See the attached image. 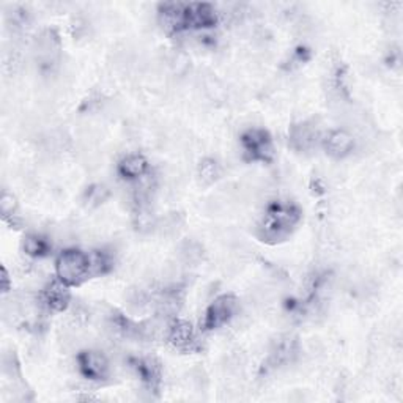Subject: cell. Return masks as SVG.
Segmentation results:
<instances>
[{
	"mask_svg": "<svg viewBox=\"0 0 403 403\" xmlns=\"http://www.w3.org/2000/svg\"><path fill=\"white\" fill-rule=\"evenodd\" d=\"M299 222V211L291 203L277 202L267 210L259 224V235L268 243L287 238Z\"/></svg>",
	"mask_w": 403,
	"mask_h": 403,
	"instance_id": "6da1fadb",
	"label": "cell"
},
{
	"mask_svg": "<svg viewBox=\"0 0 403 403\" xmlns=\"http://www.w3.org/2000/svg\"><path fill=\"white\" fill-rule=\"evenodd\" d=\"M55 271L58 281L65 285H80L93 274L90 255L77 249H67L55 262Z\"/></svg>",
	"mask_w": 403,
	"mask_h": 403,
	"instance_id": "7a4b0ae2",
	"label": "cell"
},
{
	"mask_svg": "<svg viewBox=\"0 0 403 403\" xmlns=\"http://www.w3.org/2000/svg\"><path fill=\"white\" fill-rule=\"evenodd\" d=\"M245 153L252 161H271L274 156L273 141L263 129H249L241 137Z\"/></svg>",
	"mask_w": 403,
	"mask_h": 403,
	"instance_id": "3957f363",
	"label": "cell"
},
{
	"mask_svg": "<svg viewBox=\"0 0 403 403\" xmlns=\"http://www.w3.org/2000/svg\"><path fill=\"white\" fill-rule=\"evenodd\" d=\"M237 298L233 295H222L216 298L213 303L205 312L203 328L205 329H216L224 326L237 311Z\"/></svg>",
	"mask_w": 403,
	"mask_h": 403,
	"instance_id": "277c9868",
	"label": "cell"
},
{
	"mask_svg": "<svg viewBox=\"0 0 403 403\" xmlns=\"http://www.w3.org/2000/svg\"><path fill=\"white\" fill-rule=\"evenodd\" d=\"M217 23V14L208 4L183 5V28H208Z\"/></svg>",
	"mask_w": 403,
	"mask_h": 403,
	"instance_id": "5b68a950",
	"label": "cell"
},
{
	"mask_svg": "<svg viewBox=\"0 0 403 403\" xmlns=\"http://www.w3.org/2000/svg\"><path fill=\"white\" fill-rule=\"evenodd\" d=\"M79 369L85 378L101 381L109 375V361L100 351H84L79 355Z\"/></svg>",
	"mask_w": 403,
	"mask_h": 403,
	"instance_id": "8992f818",
	"label": "cell"
},
{
	"mask_svg": "<svg viewBox=\"0 0 403 403\" xmlns=\"http://www.w3.org/2000/svg\"><path fill=\"white\" fill-rule=\"evenodd\" d=\"M355 149V139L345 129H334L325 139V150L333 158H345Z\"/></svg>",
	"mask_w": 403,
	"mask_h": 403,
	"instance_id": "52a82bcc",
	"label": "cell"
},
{
	"mask_svg": "<svg viewBox=\"0 0 403 403\" xmlns=\"http://www.w3.org/2000/svg\"><path fill=\"white\" fill-rule=\"evenodd\" d=\"M168 342L180 351H190L195 348L197 337L193 326L188 321H175L168 329Z\"/></svg>",
	"mask_w": 403,
	"mask_h": 403,
	"instance_id": "ba28073f",
	"label": "cell"
},
{
	"mask_svg": "<svg viewBox=\"0 0 403 403\" xmlns=\"http://www.w3.org/2000/svg\"><path fill=\"white\" fill-rule=\"evenodd\" d=\"M41 301L49 311L62 312L70 304V291L68 285H65L62 281L49 284L41 295Z\"/></svg>",
	"mask_w": 403,
	"mask_h": 403,
	"instance_id": "9c48e42d",
	"label": "cell"
},
{
	"mask_svg": "<svg viewBox=\"0 0 403 403\" xmlns=\"http://www.w3.org/2000/svg\"><path fill=\"white\" fill-rule=\"evenodd\" d=\"M318 129L312 123H299L295 124L290 131V144L295 150L306 151L311 150L318 141Z\"/></svg>",
	"mask_w": 403,
	"mask_h": 403,
	"instance_id": "30bf717a",
	"label": "cell"
},
{
	"mask_svg": "<svg viewBox=\"0 0 403 403\" xmlns=\"http://www.w3.org/2000/svg\"><path fill=\"white\" fill-rule=\"evenodd\" d=\"M134 369L145 386H149L153 391L158 389V386L161 383V365L156 359L153 358L137 359Z\"/></svg>",
	"mask_w": 403,
	"mask_h": 403,
	"instance_id": "8fae6325",
	"label": "cell"
},
{
	"mask_svg": "<svg viewBox=\"0 0 403 403\" xmlns=\"http://www.w3.org/2000/svg\"><path fill=\"white\" fill-rule=\"evenodd\" d=\"M35 49L41 60L49 63L54 60L58 54V50H60V41H58L57 35L53 31H45L43 33H40V36H36Z\"/></svg>",
	"mask_w": 403,
	"mask_h": 403,
	"instance_id": "7c38bea8",
	"label": "cell"
},
{
	"mask_svg": "<svg viewBox=\"0 0 403 403\" xmlns=\"http://www.w3.org/2000/svg\"><path fill=\"white\" fill-rule=\"evenodd\" d=\"M119 171L124 178L137 180L144 177L146 171H149V163H146V159L141 155H128L120 161Z\"/></svg>",
	"mask_w": 403,
	"mask_h": 403,
	"instance_id": "4fadbf2b",
	"label": "cell"
},
{
	"mask_svg": "<svg viewBox=\"0 0 403 403\" xmlns=\"http://www.w3.org/2000/svg\"><path fill=\"white\" fill-rule=\"evenodd\" d=\"M296 348H295V342L290 339L281 340L277 343L276 348L273 350V353L269 356V362L271 367H279L282 364H287L290 359L295 356Z\"/></svg>",
	"mask_w": 403,
	"mask_h": 403,
	"instance_id": "5bb4252c",
	"label": "cell"
},
{
	"mask_svg": "<svg viewBox=\"0 0 403 403\" xmlns=\"http://www.w3.org/2000/svg\"><path fill=\"white\" fill-rule=\"evenodd\" d=\"M49 243L38 235H28L24 238V251L31 257H45L49 252Z\"/></svg>",
	"mask_w": 403,
	"mask_h": 403,
	"instance_id": "9a60e30c",
	"label": "cell"
},
{
	"mask_svg": "<svg viewBox=\"0 0 403 403\" xmlns=\"http://www.w3.org/2000/svg\"><path fill=\"white\" fill-rule=\"evenodd\" d=\"M219 175H221V167L215 159H203L199 166V178L205 185H211L215 183Z\"/></svg>",
	"mask_w": 403,
	"mask_h": 403,
	"instance_id": "2e32d148",
	"label": "cell"
},
{
	"mask_svg": "<svg viewBox=\"0 0 403 403\" xmlns=\"http://www.w3.org/2000/svg\"><path fill=\"white\" fill-rule=\"evenodd\" d=\"M151 304V299L149 293H145L144 290H133L129 291L128 295V306L131 311L134 312H144L145 309H149Z\"/></svg>",
	"mask_w": 403,
	"mask_h": 403,
	"instance_id": "e0dca14e",
	"label": "cell"
},
{
	"mask_svg": "<svg viewBox=\"0 0 403 403\" xmlns=\"http://www.w3.org/2000/svg\"><path fill=\"white\" fill-rule=\"evenodd\" d=\"M180 257L185 263H189V265H194V263L200 262L202 259V247L197 243H185L180 247Z\"/></svg>",
	"mask_w": 403,
	"mask_h": 403,
	"instance_id": "ac0fdd59",
	"label": "cell"
},
{
	"mask_svg": "<svg viewBox=\"0 0 403 403\" xmlns=\"http://www.w3.org/2000/svg\"><path fill=\"white\" fill-rule=\"evenodd\" d=\"M16 199L9 193L2 194V199H0V210H2V216L4 219L13 217L14 213H16Z\"/></svg>",
	"mask_w": 403,
	"mask_h": 403,
	"instance_id": "d6986e66",
	"label": "cell"
},
{
	"mask_svg": "<svg viewBox=\"0 0 403 403\" xmlns=\"http://www.w3.org/2000/svg\"><path fill=\"white\" fill-rule=\"evenodd\" d=\"M89 202H92V203H100V202H102L106 199L107 197V190H106V188H102V186H93L92 189H89Z\"/></svg>",
	"mask_w": 403,
	"mask_h": 403,
	"instance_id": "ffe728a7",
	"label": "cell"
},
{
	"mask_svg": "<svg viewBox=\"0 0 403 403\" xmlns=\"http://www.w3.org/2000/svg\"><path fill=\"white\" fill-rule=\"evenodd\" d=\"M2 289L4 293L10 291V277H9V271H6L5 267H2Z\"/></svg>",
	"mask_w": 403,
	"mask_h": 403,
	"instance_id": "44dd1931",
	"label": "cell"
}]
</instances>
